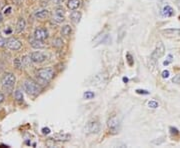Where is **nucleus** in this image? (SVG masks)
I'll list each match as a JSON object with an SVG mask.
<instances>
[{
	"label": "nucleus",
	"mask_w": 180,
	"mask_h": 148,
	"mask_svg": "<svg viewBox=\"0 0 180 148\" xmlns=\"http://www.w3.org/2000/svg\"><path fill=\"white\" fill-rule=\"evenodd\" d=\"M23 88H24V90L30 95H37L40 93V91H41L40 86H39L35 81L29 80V79L24 81Z\"/></svg>",
	"instance_id": "nucleus-1"
},
{
	"label": "nucleus",
	"mask_w": 180,
	"mask_h": 148,
	"mask_svg": "<svg viewBox=\"0 0 180 148\" xmlns=\"http://www.w3.org/2000/svg\"><path fill=\"white\" fill-rule=\"evenodd\" d=\"M164 52H165L164 44H163L161 41H159L158 43H157L155 49L153 50V52L151 53V56H150V60H151L153 63H155V62L158 60L159 58H161L163 55H164Z\"/></svg>",
	"instance_id": "nucleus-2"
},
{
	"label": "nucleus",
	"mask_w": 180,
	"mask_h": 148,
	"mask_svg": "<svg viewBox=\"0 0 180 148\" xmlns=\"http://www.w3.org/2000/svg\"><path fill=\"white\" fill-rule=\"evenodd\" d=\"M16 81V78L14 76V74L12 73H6L3 75V77L1 78V83L3 88L5 89H11V88L14 86Z\"/></svg>",
	"instance_id": "nucleus-3"
},
{
	"label": "nucleus",
	"mask_w": 180,
	"mask_h": 148,
	"mask_svg": "<svg viewBox=\"0 0 180 148\" xmlns=\"http://www.w3.org/2000/svg\"><path fill=\"white\" fill-rule=\"evenodd\" d=\"M37 76L42 80L49 81L54 77V70L52 68H41L37 71Z\"/></svg>",
	"instance_id": "nucleus-4"
},
{
	"label": "nucleus",
	"mask_w": 180,
	"mask_h": 148,
	"mask_svg": "<svg viewBox=\"0 0 180 148\" xmlns=\"http://www.w3.org/2000/svg\"><path fill=\"white\" fill-rule=\"evenodd\" d=\"M6 46H7L9 49H11V50H19V49L22 47V44L18 39L11 37L6 42Z\"/></svg>",
	"instance_id": "nucleus-5"
},
{
	"label": "nucleus",
	"mask_w": 180,
	"mask_h": 148,
	"mask_svg": "<svg viewBox=\"0 0 180 148\" xmlns=\"http://www.w3.org/2000/svg\"><path fill=\"white\" fill-rule=\"evenodd\" d=\"M108 127L112 133H116L119 130V121L116 118V116H112L108 120Z\"/></svg>",
	"instance_id": "nucleus-6"
},
{
	"label": "nucleus",
	"mask_w": 180,
	"mask_h": 148,
	"mask_svg": "<svg viewBox=\"0 0 180 148\" xmlns=\"http://www.w3.org/2000/svg\"><path fill=\"white\" fill-rule=\"evenodd\" d=\"M30 58L35 63H42V62L46 60V55L43 54L42 52L36 51V52H32L30 54Z\"/></svg>",
	"instance_id": "nucleus-7"
},
{
	"label": "nucleus",
	"mask_w": 180,
	"mask_h": 148,
	"mask_svg": "<svg viewBox=\"0 0 180 148\" xmlns=\"http://www.w3.org/2000/svg\"><path fill=\"white\" fill-rule=\"evenodd\" d=\"M64 10L63 8H56L54 10V14H53V21L56 23H62L64 21Z\"/></svg>",
	"instance_id": "nucleus-8"
},
{
	"label": "nucleus",
	"mask_w": 180,
	"mask_h": 148,
	"mask_svg": "<svg viewBox=\"0 0 180 148\" xmlns=\"http://www.w3.org/2000/svg\"><path fill=\"white\" fill-rule=\"evenodd\" d=\"M86 130L88 133H98L100 130L99 123L96 122V121H90V122L87 123Z\"/></svg>",
	"instance_id": "nucleus-9"
},
{
	"label": "nucleus",
	"mask_w": 180,
	"mask_h": 148,
	"mask_svg": "<svg viewBox=\"0 0 180 148\" xmlns=\"http://www.w3.org/2000/svg\"><path fill=\"white\" fill-rule=\"evenodd\" d=\"M34 37L36 39H39V40H45V39H47L48 37V32L46 29L44 28H37L35 29Z\"/></svg>",
	"instance_id": "nucleus-10"
},
{
	"label": "nucleus",
	"mask_w": 180,
	"mask_h": 148,
	"mask_svg": "<svg viewBox=\"0 0 180 148\" xmlns=\"http://www.w3.org/2000/svg\"><path fill=\"white\" fill-rule=\"evenodd\" d=\"M162 34L168 37H178L180 36V29L177 28H168V29H163L161 31Z\"/></svg>",
	"instance_id": "nucleus-11"
},
{
	"label": "nucleus",
	"mask_w": 180,
	"mask_h": 148,
	"mask_svg": "<svg viewBox=\"0 0 180 148\" xmlns=\"http://www.w3.org/2000/svg\"><path fill=\"white\" fill-rule=\"evenodd\" d=\"M67 6L70 10H76L81 6V0H69Z\"/></svg>",
	"instance_id": "nucleus-12"
},
{
	"label": "nucleus",
	"mask_w": 180,
	"mask_h": 148,
	"mask_svg": "<svg viewBox=\"0 0 180 148\" xmlns=\"http://www.w3.org/2000/svg\"><path fill=\"white\" fill-rule=\"evenodd\" d=\"M30 45L35 49H41V48L45 47V44H44L43 40H39V39H36V38L30 40Z\"/></svg>",
	"instance_id": "nucleus-13"
},
{
	"label": "nucleus",
	"mask_w": 180,
	"mask_h": 148,
	"mask_svg": "<svg viewBox=\"0 0 180 148\" xmlns=\"http://www.w3.org/2000/svg\"><path fill=\"white\" fill-rule=\"evenodd\" d=\"M162 14L163 16H165V17H171V16L174 15V9H173L171 6L166 5L162 9Z\"/></svg>",
	"instance_id": "nucleus-14"
},
{
	"label": "nucleus",
	"mask_w": 180,
	"mask_h": 148,
	"mask_svg": "<svg viewBox=\"0 0 180 148\" xmlns=\"http://www.w3.org/2000/svg\"><path fill=\"white\" fill-rule=\"evenodd\" d=\"M35 17L38 19H45L49 16V11L47 9H42V10H37L34 13Z\"/></svg>",
	"instance_id": "nucleus-15"
},
{
	"label": "nucleus",
	"mask_w": 180,
	"mask_h": 148,
	"mask_svg": "<svg viewBox=\"0 0 180 148\" xmlns=\"http://www.w3.org/2000/svg\"><path fill=\"white\" fill-rule=\"evenodd\" d=\"M25 26H26V22L23 18H19L18 21H17V24H16V31L18 32V33H20L25 29Z\"/></svg>",
	"instance_id": "nucleus-16"
},
{
	"label": "nucleus",
	"mask_w": 180,
	"mask_h": 148,
	"mask_svg": "<svg viewBox=\"0 0 180 148\" xmlns=\"http://www.w3.org/2000/svg\"><path fill=\"white\" fill-rule=\"evenodd\" d=\"M70 18H71L72 22H74L75 24H77V23H79L80 19H81V13L79 11H73L71 13Z\"/></svg>",
	"instance_id": "nucleus-17"
},
{
	"label": "nucleus",
	"mask_w": 180,
	"mask_h": 148,
	"mask_svg": "<svg viewBox=\"0 0 180 148\" xmlns=\"http://www.w3.org/2000/svg\"><path fill=\"white\" fill-rule=\"evenodd\" d=\"M72 33V29H71V26L70 25H64L63 27L61 29V34L65 36V37H68V36H70Z\"/></svg>",
	"instance_id": "nucleus-18"
},
{
	"label": "nucleus",
	"mask_w": 180,
	"mask_h": 148,
	"mask_svg": "<svg viewBox=\"0 0 180 148\" xmlns=\"http://www.w3.org/2000/svg\"><path fill=\"white\" fill-rule=\"evenodd\" d=\"M69 135L68 134H56V135H54L53 138L52 139H54L55 138V140H68L69 139Z\"/></svg>",
	"instance_id": "nucleus-19"
},
{
	"label": "nucleus",
	"mask_w": 180,
	"mask_h": 148,
	"mask_svg": "<svg viewBox=\"0 0 180 148\" xmlns=\"http://www.w3.org/2000/svg\"><path fill=\"white\" fill-rule=\"evenodd\" d=\"M15 99L18 101V102H22L23 101V94L20 90H16L15 91Z\"/></svg>",
	"instance_id": "nucleus-20"
},
{
	"label": "nucleus",
	"mask_w": 180,
	"mask_h": 148,
	"mask_svg": "<svg viewBox=\"0 0 180 148\" xmlns=\"http://www.w3.org/2000/svg\"><path fill=\"white\" fill-rule=\"evenodd\" d=\"M94 96H95V94H94L92 91H86L83 95L84 99H92Z\"/></svg>",
	"instance_id": "nucleus-21"
},
{
	"label": "nucleus",
	"mask_w": 180,
	"mask_h": 148,
	"mask_svg": "<svg viewBox=\"0 0 180 148\" xmlns=\"http://www.w3.org/2000/svg\"><path fill=\"white\" fill-rule=\"evenodd\" d=\"M158 106H159V104L155 100H150L149 102H148V107L149 108H152V109H155V108H157Z\"/></svg>",
	"instance_id": "nucleus-22"
},
{
	"label": "nucleus",
	"mask_w": 180,
	"mask_h": 148,
	"mask_svg": "<svg viewBox=\"0 0 180 148\" xmlns=\"http://www.w3.org/2000/svg\"><path fill=\"white\" fill-rule=\"evenodd\" d=\"M30 61H32L30 56H29V57H23V59H22V64L25 65V66H29V65H30Z\"/></svg>",
	"instance_id": "nucleus-23"
},
{
	"label": "nucleus",
	"mask_w": 180,
	"mask_h": 148,
	"mask_svg": "<svg viewBox=\"0 0 180 148\" xmlns=\"http://www.w3.org/2000/svg\"><path fill=\"white\" fill-rule=\"evenodd\" d=\"M14 65L16 66V68H22V66H23V64H22V60H20V59H15L14 60Z\"/></svg>",
	"instance_id": "nucleus-24"
},
{
	"label": "nucleus",
	"mask_w": 180,
	"mask_h": 148,
	"mask_svg": "<svg viewBox=\"0 0 180 148\" xmlns=\"http://www.w3.org/2000/svg\"><path fill=\"white\" fill-rule=\"evenodd\" d=\"M172 55L171 54H169L168 56H167V59H166V60L163 62V65H164V66H167L168 64H170L172 62Z\"/></svg>",
	"instance_id": "nucleus-25"
},
{
	"label": "nucleus",
	"mask_w": 180,
	"mask_h": 148,
	"mask_svg": "<svg viewBox=\"0 0 180 148\" xmlns=\"http://www.w3.org/2000/svg\"><path fill=\"white\" fill-rule=\"evenodd\" d=\"M172 82L175 84H180V75H176L172 78Z\"/></svg>",
	"instance_id": "nucleus-26"
},
{
	"label": "nucleus",
	"mask_w": 180,
	"mask_h": 148,
	"mask_svg": "<svg viewBox=\"0 0 180 148\" xmlns=\"http://www.w3.org/2000/svg\"><path fill=\"white\" fill-rule=\"evenodd\" d=\"M126 58H127V61H128V64L130 65V66H132V65H133V58H132V56L128 53L126 55Z\"/></svg>",
	"instance_id": "nucleus-27"
},
{
	"label": "nucleus",
	"mask_w": 180,
	"mask_h": 148,
	"mask_svg": "<svg viewBox=\"0 0 180 148\" xmlns=\"http://www.w3.org/2000/svg\"><path fill=\"white\" fill-rule=\"evenodd\" d=\"M170 133L172 134H174V135H178L179 134V131H178V129L177 128H174V127H170Z\"/></svg>",
	"instance_id": "nucleus-28"
},
{
	"label": "nucleus",
	"mask_w": 180,
	"mask_h": 148,
	"mask_svg": "<svg viewBox=\"0 0 180 148\" xmlns=\"http://www.w3.org/2000/svg\"><path fill=\"white\" fill-rule=\"evenodd\" d=\"M169 75H170V72H169L168 70H163V71H162V73H161L162 78H168V77H169Z\"/></svg>",
	"instance_id": "nucleus-29"
},
{
	"label": "nucleus",
	"mask_w": 180,
	"mask_h": 148,
	"mask_svg": "<svg viewBox=\"0 0 180 148\" xmlns=\"http://www.w3.org/2000/svg\"><path fill=\"white\" fill-rule=\"evenodd\" d=\"M6 42H7V40H5L3 37H0V47H3V46H5L6 45Z\"/></svg>",
	"instance_id": "nucleus-30"
},
{
	"label": "nucleus",
	"mask_w": 180,
	"mask_h": 148,
	"mask_svg": "<svg viewBox=\"0 0 180 148\" xmlns=\"http://www.w3.org/2000/svg\"><path fill=\"white\" fill-rule=\"evenodd\" d=\"M136 93L138 94H149V92L147 90H142V89H137L136 90Z\"/></svg>",
	"instance_id": "nucleus-31"
},
{
	"label": "nucleus",
	"mask_w": 180,
	"mask_h": 148,
	"mask_svg": "<svg viewBox=\"0 0 180 148\" xmlns=\"http://www.w3.org/2000/svg\"><path fill=\"white\" fill-rule=\"evenodd\" d=\"M54 45L55 46H62V45H63V41H61V39H56Z\"/></svg>",
	"instance_id": "nucleus-32"
},
{
	"label": "nucleus",
	"mask_w": 180,
	"mask_h": 148,
	"mask_svg": "<svg viewBox=\"0 0 180 148\" xmlns=\"http://www.w3.org/2000/svg\"><path fill=\"white\" fill-rule=\"evenodd\" d=\"M42 133L43 134H49L50 133V129H49V128H43V129H42Z\"/></svg>",
	"instance_id": "nucleus-33"
},
{
	"label": "nucleus",
	"mask_w": 180,
	"mask_h": 148,
	"mask_svg": "<svg viewBox=\"0 0 180 148\" xmlns=\"http://www.w3.org/2000/svg\"><path fill=\"white\" fill-rule=\"evenodd\" d=\"M11 12V7H8L7 9H5V11H4V14H6V15H8L9 13Z\"/></svg>",
	"instance_id": "nucleus-34"
},
{
	"label": "nucleus",
	"mask_w": 180,
	"mask_h": 148,
	"mask_svg": "<svg viewBox=\"0 0 180 148\" xmlns=\"http://www.w3.org/2000/svg\"><path fill=\"white\" fill-rule=\"evenodd\" d=\"M54 3H56V4H61V3L64 2V0H52Z\"/></svg>",
	"instance_id": "nucleus-35"
},
{
	"label": "nucleus",
	"mask_w": 180,
	"mask_h": 148,
	"mask_svg": "<svg viewBox=\"0 0 180 148\" xmlns=\"http://www.w3.org/2000/svg\"><path fill=\"white\" fill-rule=\"evenodd\" d=\"M3 101H4V95L0 93V103H2Z\"/></svg>",
	"instance_id": "nucleus-36"
},
{
	"label": "nucleus",
	"mask_w": 180,
	"mask_h": 148,
	"mask_svg": "<svg viewBox=\"0 0 180 148\" xmlns=\"http://www.w3.org/2000/svg\"><path fill=\"white\" fill-rule=\"evenodd\" d=\"M4 33H6V34H10V33H11V29H9V28L4 29Z\"/></svg>",
	"instance_id": "nucleus-37"
},
{
	"label": "nucleus",
	"mask_w": 180,
	"mask_h": 148,
	"mask_svg": "<svg viewBox=\"0 0 180 148\" xmlns=\"http://www.w3.org/2000/svg\"><path fill=\"white\" fill-rule=\"evenodd\" d=\"M0 147H1V148H7V147H9L8 145H4V144H1V145H0Z\"/></svg>",
	"instance_id": "nucleus-38"
},
{
	"label": "nucleus",
	"mask_w": 180,
	"mask_h": 148,
	"mask_svg": "<svg viewBox=\"0 0 180 148\" xmlns=\"http://www.w3.org/2000/svg\"><path fill=\"white\" fill-rule=\"evenodd\" d=\"M123 81H124V82H127V81H128V78L124 77V78H123Z\"/></svg>",
	"instance_id": "nucleus-39"
},
{
	"label": "nucleus",
	"mask_w": 180,
	"mask_h": 148,
	"mask_svg": "<svg viewBox=\"0 0 180 148\" xmlns=\"http://www.w3.org/2000/svg\"><path fill=\"white\" fill-rule=\"evenodd\" d=\"M1 21H2V15L0 14V22H1Z\"/></svg>",
	"instance_id": "nucleus-40"
}]
</instances>
